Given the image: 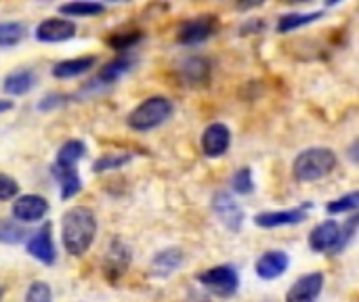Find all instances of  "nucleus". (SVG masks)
<instances>
[{"mask_svg":"<svg viewBox=\"0 0 359 302\" xmlns=\"http://www.w3.org/2000/svg\"><path fill=\"white\" fill-rule=\"evenodd\" d=\"M198 282L202 286H206L210 292H215L217 296H231L236 294L238 286H240V280H238V273L233 267H215V269H208L204 273L198 275Z\"/></svg>","mask_w":359,"mask_h":302,"instance_id":"nucleus-5","label":"nucleus"},{"mask_svg":"<svg viewBox=\"0 0 359 302\" xmlns=\"http://www.w3.org/2000/svg\"><path fill=\"white\" fill-rule=\"evenodd\" d=\"M0 298H2V288H0Z\"/></svg>","mask_w":359,"mask_h":302,"instance_id":"nucleus-33","label":"nucleus"},{"mask_svg":"<svg viewBox=\"0 0 359 302\" xmlns=\"http://www.w3.org/2000/svg\"><path fill=\"white\" fill-rule=\"evenodd\" d=\"M172 103L164 97H151L147 101H143L141 105H137L130 114H128V126L135 130H151L160 124H164L170 116H172Z\"/></svg>","mask_w":359,"mask_h":302,"instance_id":"nucleus-4","label":"nucleus"},{"mask_svg":"<svg viewBox=\"0 0 359 302\" xmlns=\"http://www.w3.org/2000/svg\"><path fill=\"white\" fill-rule=\"evenodd\" d=\"M36 86V74L32 69H17L6 76L4 90L11 95H25Z\"/></svg>","mask_w":359,"mask_h":302,"instance_id":"nucleus-17","label":"nucleus"},{"mask_svg":"<svg viewBox=\"0 0 359 302\" xmlns=\"http://www.w3.org/2000/svg\"><path fill=\"white\" fill-rule=\"evenodd\" d=\"M231 185H233V189H236L238 193H242V195L252 193V191H255V183H252V172H250V168L238 170V172L233 174V179H231Z\"/></svg>","mask_w":359,"mask_h":302,"instance_id":"nucleus-25","label":"nucleus"},{"mask_svg":"<svg viewBox=\"0 0 359 302\" xmlns=\"http://www.w3.org/2000/svg\"><path fill=\"white\" fill-rule=\"evenodd\" d=\"M324 286V275L322 273H309L297 280V284L288 290L286 302H313Z\"/></svg>","mask_w":359,"mask_h":302,"instance_id":"nucleus-11","label":"nucleus"},{"mask_svg":"<svg viewBox=\"0 0 359 302\" xmlns=\"http://www.w3.org/2000/svg\"><path fill=\"white\" fill-rule=\"evenodd\" d=\"M187 302H210L206 296H202V294H191V298Z\"/></svg>","mask_w":359,"mask_h":302,"instance_id":"nucleus-31","label":"nucleus"},{"mask_svg":"<svg viewBox=\"0 0 359 302\" xmlns=\"http://www.w3.org/2000/svg\"><path fill=\"white\" fill-rule=\"evenodd\" d=\"M27 252L44 263V265H53L55 259H57V252H55V244H53V235H50V225H42L40 231H36L32 235V240L27 242Z\"/></svg>","mask_w":359,"mask_h":302,"instance_id":"nucleus-13","label":"nucleus"},{"mask_svg":"<svg viewBox=\"0 0 359 302\" xmlns=\"http://www.w3.org/2000/svg\"><path fill=\"white\" fill-rule=\"evenodd\" d=\"M25 238V229L13 221H0V242L2 244H19Z\"/></svg>","mask_w":359,"mask_h":302,"instance_id":"nucleus-24","label":"nucleus"},{"mask_svg":"<svg viewBox=\"0 0 359 302\" xmlns=\"http://www.w3.org/2000/svg\"><path fill=\"white\" fill-rule=\"evenodd\" d=\"M288 265H290V259L286 252L271 250L257 261V273L263 280H276V277H282L286 273Z\"/></svg>","mask_w":359,"mask_h":302,"instance_id":"nucleus-15","label":"nucleus"},{"mask_svg":"<svg viewBox=\"0 0 359 302\" xmlns=\"http://www.w3.org/2000/svg\"><path fill=\"white\" fill-rule=\"evenodd\" d=\"M320 17H322L320 11H318V13H292V15H284V17L280 19V23H278V29H280L282 34H286V32L299 29V27H303V25H307V23H313V21H318Z\"/></svg>","mask_w":359,"mask_h":302,"instance_id":"nucleus-21","label":"nucleus"},{"mask_svg":"<svg viewBox=\"0 0 359 302\" xmlns=\"http://www.w3.org/2000/svg\"><path fill=\"white\" fill-rule=\"evenodd\" d=\"M25 38V25L17 21L0 23V46H15Z\"/></svg>","mask_w":359,"mask_h":302,"instance_id":"nucleus-22","label":"nucleus"},{"mask_svg":"<svg viewBox=\"0 0 359 302\" xmlns=\"http://www.w3.org/2000/svg\"><path fill=\"white\" fill-rule=\"evenodd\" d=\"M212 210H215V214L221 219V223H223L227 229L238 231V229L242 227L244 212H242V208L238 206V202H236L229 193L219 191V193L212 198Z\"/></svg>","mask_w":359,"mask_h":302,"instance_id":"nucleus-7","label":"nucleus"},{"mask_svg":"<svg viewBox=\"0 0 359 302\" xmlns=\"http://www.w3.org/2000/svg\"><path fill=\"white\" fill-rule=\"evenodd\" d=\"M217 29V17L215 15H200L191 21H185L179 29V42L183 44H198L206 38H210Z\"/></svg>","mask_w":359,"mask_h":302,"instance_id":"nucleus-6","label":"nucleus"},{"mask_svg":"<svg viewBox=\"0 0 359 302\" xmlns=\"http://www.w3.org/2000/svg\"><path fill=\"white\" fill-rule=\"evenodd\" d=\"M59 11H61L63 15H72V17H95V15H101V13L105 11V4H101V2L78 0V2L61 4Z\"/></svg>","mask_w":359,"mask_h":302,"instance_id":"nucleus-20","label":"nucleus"},{"mask_svg":"<svg viewBox=\"0 0 359 302\" xmlns=\"http://www.w3.org/2000/svg\"><path fill=\"white\" fill-rule=\"evenodd\" d=\"M95 65V57H80V59H69V61H61L53 67V76L55 78H76L80 74H86L90 67Z\"/></svg>","mask_w":359,"mask_h":302,"instance_id":"nucleus-19","label":"nucleus"},{"mask_svg":"<svg viewBox=\"0 0 359 302\" xmlns=\"http://www.w3.org/2000/svg\"><path fill=\"white\" fill-rule=\"evenodd\" d=\"M179 74H181L183 82L189 86L206 84L210 80V63L202 57H189L181 63Z\"/></svg>","mask_w":359,"mask_h":302,"instance_id":"nucleus-16","label":"nucleus"},{"mask_svg":"<svg viewBox=\"0 0 359 302\" xmlns=\"http://www.w3.org/2000/svg\"><path fill=\"white\" fill-rule=\"evenodd\" d=\"M339 240H341V227H339V223L326 221V223H320L311 231L309 246L316 252H334L337 246H339Z\"/></svg>","mask_w":359,"mask_h":302,"instance_id":"nucleus-14","label":"nucleus"},{"mask_svg":"<svg viewBox=\"0 0 359 302\" xmlns=\"http://www.w3.org/2000/svg\"><path fill=\"white\" fill-rule=\"evenodd\" d=\"M229 143H231V135H229V128L221 122H215L210 124L204 135H202V149L208 158H219L223 156L227 149H229Z\"/></svg>","mask_w":359,"mask_h":302,"instance_id":"nucleus-9","label":"nucleus"},{"mask_svg":"<svg viewBox=\"0 0 359 302\" xmlns=\"http://www.w3.org/2000/svg\"><path fill=\"white\" fill-rule=\"evenodd\" d=\"M17 191H19L17 181L13 177H8V174H0V200L6 202V200L15 198Z\"/></svg>","mask_w":359,"mask_h":302,"instance_id":"nucleus-30","label":"nucleus"},{"mask_svg":"<svg viewBox=\"0 0 359 302\" xmlns=\"http://www.w3.org/2000/svg\"><path fill=\"white\" fill-rule=\"evenodd\" d=\"M307 208H311V204H303L301 208H292V210H280V212H263L257 214L255 223L257 227L263 229H273V227H286V225H299L307 219Z\"/></svg>","mask_w":359,"mask_h":302,"instance_id":"nucleus-8","label":"nucleus"},{"mask_svg":"<svg viewBox=\"0 0 359 302\" xmlns=\"http://www.w3.org/2000/svg\"><path fill=\"white\" fill-rule=\"evenodd\" d=\"M76 36V25L74 21L67 19H46L36 27V38L40 42H63Z\"/></svg>","mask_w":359,"mask_h":302,"instance_id":"nucleus-12","label":"nucleus"},{"mask_svg":"<svg viewBox=\"0 0 359 302\" xmlns=\"http://www.w3.org/2000/svg\"><path fill=\"white\" fill-rule=\"evenodd\" d=\"M48 212V202L40 195H21L13 204V217L21 223H36Z\"/></svg>","mask_w":359,"mask_h":302,"instance_id":"nucleus-10","label":"nucleus"},{"mask_svg":"<svg viewBox=\"0 0 359 302\" xmlns=\"http://www.w3.org/2000/svg\"><path fill=\"white\" fill-rule=\"evenodd\" d=\"M130 65H133V61H130V59H126V57H122V59H116V61H111L109 65H105V69L99 74L97 82L111 84V82H116L120 76H124V74L130 69Z\"/></svg>","mask_w":359,"mask_h":302,"instance_id":"nucleus-23","label":"nucleus"},{"mask_svg":"<svg viewBox=\"0 0 359 302\" xmlns=\"http://www.w3.org/2000/svg\"><path fill=\"white\" fill-rule=\"evenodd\" d=\"M86 147L82 141H67L57 151V160L53 164V177L61 187V198L69 200L82 189V181L78 177V162L82 160Z\"/></svg>","mask_w":359,"mask_h":302,"instance_id":"nucleus-2","label":"nucleus"},{"mask_svg":"<svg viewBox=\"0 0 359 302\" xmlns=\"http://www.w3.org/2000/svg\"><path fill=\"white\" fill-rule=\"evenodd\" d=\"M8 109H13V103L11 101H0V114L2 111H8Z\"/></svg>","mask_w":359,"mask_h":302,"instance_id":"nucleus-32","label":"nucleus"},{"mask_svg":"<svg viewBox=\"0 0 359 302\" xmlns=\"http://www.w3.org/2000/svg\"><path fill=\"white\" fill-rule=\"evenodd\" d=\"M95 233H97V221L88 208L76 206L63 214L61 240H63V246L69 254L82 256L90 248Z\"/></svg>","mask_w":359,"mask_h":302,"instance_id":"nucleus-1","label":"nucleus"},{"mask_svg":"<svg viewBox=\"0 0 359 302\" xmlns=\"http://www.w3.org/2000/svg\"><path fill=\"white\" fill-rule=\"evenodd\" d=\"M25 302H50V288L44 282H34L25 294Z\"/></svg>","mask_w":359,"mask_h":302,"instance_id":"nucleus-28","label":"nucleus"},{"mask_svg":"<svg viewBox=\"0 0 359 302\" xmlns=\"http://www.w3.org/2000/svg\"><path fill=\"white\" fill-rule=\"evenodd\" d=\"M141 40V34L139 32H133V34H116L109 44L116 48V50H128L130 46H135L137 42Z\"/></svg>","mask_w":359,"mask_h":302,"instance_id":"nucleus-29","label":"nucleus"},{"mask_svg":"<svg viewBox=\"0 0 359 302\" xmlns=\"http://www.w3.org/2000/svg\"><path fill=\"white\" fill-rule=\"evenodd\" d=\"M183 265V252L177 248L158 252L151 261V269L156 275H170L172 271H177Z\"/></svg>","mask_w":359,"mask_h":302,"instance_id":"nucleus-18","label":"nucleus"},{"mask_svg":"<svg viewBox=\"0 0 359 302\" xmlns=\"http://www.w3.org/2000/svg\"><path fill=\"white\" fill-rule=\"evenodd\" d=\"M358 206L359 193L358 191H353V193H349V195H345V198H341V200L330 202V204H328V212H330V214H341V212H347V210H355Z\"/></svg>","mask_w":359,"mask_h":302,"instance_id":"nucleus-26","label":"nucleus"},{"mask_svg":"<svg viewBox=\"0 0 359 302\" xmlns=\"http://www.w3.org/2000/svg\"><path fill=\"white\" fill-rule=\"evenodd\" d=\"M337 166V156L330 149L313 147L303 151L292 166V172L299 181H318L330 174Z\"/></svg>","mask_w":359,"mask_h":302,"instance_id":"nucleus-3","label":"nucleus"},{"mask_svg":"<svg viewBox=\"0 0 359 302\" xmlns=\"http://www.w3.org/2000/svg\"><path fill=\"white\" fill-rule=\"evenodd\" d=\"M128 160H130V156H103V158H99V160L95 162V172L122 168Z\"/></svg>","mask_w":359,"mask_h":302,"instance_id":"nucleus-27","label":"nucleus"}]
</instances>
